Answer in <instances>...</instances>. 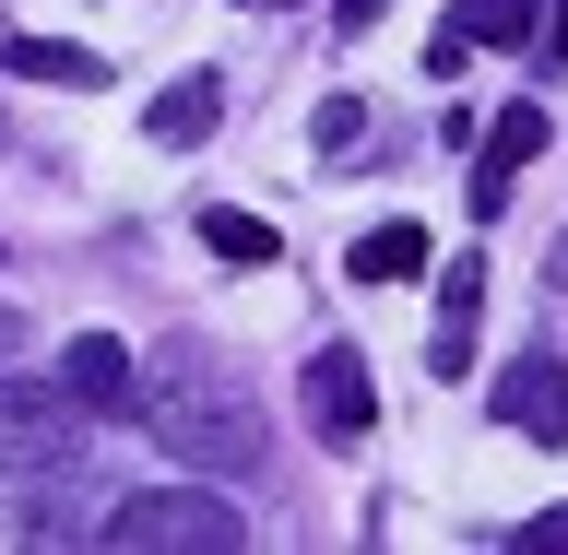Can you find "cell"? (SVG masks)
Wrapping results in <instances>:
<instances>
[{
    "mask_svg": "<svg viewBox=\"0 0 568 555\" xmlns=\"http://www.w3.org/2000/svg\"><path fill=\"white\" fill-rule=\"evenodd\" d=\"M131 402L166 438V461H190V473H248L261 461V414L202 367V343H166V390H131Z\"/></svg>",
    "mask_w": 568,
    "mask_h": 555,
    "instance_id": "cell-1",
    "label": "cell"
},
{
    "mask_svg": "<svg viewBox=\"0 0 568 555\" xmlns=\"http://www.w3.org/2000/svg\"><path fill=\"white\" fill-rule=\"evenodd\" d=\"M237 532H248V521H237L213 485H142V496L106 508V544H119V555H225Z\"/></svg>",
    "mask_w": 568,
    "mask_h": 555,
    "instance_id": "cell-2",
    "label": "cell"
},
{
    "mask_svg": "<svg viewBox=\"0 0 568 555\" xmlns=\"http://www.w3.org/2000/svg\"><path fill=\"white\" fill-rule=\"evenodd\" d=\"M0 461L12 473H71L83 461V402L71 390H0Z\"/></svg>",
    "mask_w": 568,
    "mask_h": 555,
    "instance_id": "cell-3",
    "label": "cell"
},
{
    "mask_svg": "<svg viewBox=\"0 0 568 555\" xmlns=\"http://www.w3.org/2000/svg\"><path fill=\"white\" fill-rule=\"evenodd\" d=\"M497 414L521 425V438H545V450H568V367L557 354H509L497 367Z\"/></svg>",
    "mask_w": 568,
    "mask_h": 555,
    "instance_id": "cell-4",
    "label": "cell"
},
{
    "mask_svg": "<svg viewBox=\"0 0 568 555\" xmlns=\"http://www.w3.org/2000/svg\"><path fill=\"white\" fill-rule=\"evenodd\" d=\"M545 131H557L545 106H497V131L474 142V213H486V225H497V202H509V177L545 154Z\"/></svg>",
    "mask_w": 568,
    "mask_h": 555,
    "instance_id": "cell-5",
    "label": "cell"
},
{
    "mask_svg": "<svg viewBox=\"0 0 568 555\" xmlns=\"http://www.w3.org/2000/svg\"><path fill=\"white\" fill-rule=\"evenodd\" d=\"M308 414H320V438H367V414H379V402H367V354L355 343H320L308 354Z\"/></svg>",
    "mask_w": 568,
    "mask_h": 555,
    "instance_id": "cell-6",
    "label": "cell"
},
{
    "mask_svg": "<svg viewBox=\"0 0 568 555\" xmlns=\"http://www.w3.org/2000/svg\"><path fill=\"white\" fill-rule=\"evenodd\" d=\"M60 390H71V402H83V414H131L142 367H131V343H119V331H83V343L60 354Z\"/></svg>",
    "mask_w": 568,
    "mask_h": 555,
    "instance_id": "cell-7",
    "label": "cell"
},
{
    "mask_svg": "<svg viewBox=\"0 0 568 555\" xmlns=\"http://www.w3.org/2000/svg\"><path fill=\"white\" fill-rule=\"evenodd\" d=\"M0 71H12V83H60V95H95L106 83V60L71 48V35H0Z\"/></svg>",
    "mask_w": 568,
    "mask_h": 555,
    "instance_id": "cell-8",
    "label": "cell"
},
{
    "mask_svg": "<svg viewBox=\"0 0 568 555\" xmlns=\"http://www.w3.org/2000/svg\"><path fill=\"white\" fill-rule=\"evenodd\" d=\"M474 296H486V260H450V273H438V343H426V367H438V379H462V367H474Z\"/></svg>",
    "mask_w": 568,
    "mask_h": 555,
    "instance_id": "cell-9",
    "label": "cell"
},
{
    "mask_svg": "<svg viewBox=\"0 0 568 555\" xmlns=\"http://www.w3.org/2000/svg\"><path fill=\"white\" fill-rule=\"evenodd\" d=\"M213 119H225V83H213V71H178L166 95H154V119H142V131H154V142H202Z\"/></svg>",
    "mask_w": 568,
    "mask_h": 555,
    "instance_id": "cell-10",
    "label": "cell"
},
{
    "mask_svg": "<svg viewBox=\"0 0 568 555\" xmlns=\"http://www.w3.org/2000/svg\"><path fill=\"white\" fill-rule=\"evenodd\" d=\"M202 248H213V260H237V273H261L284 237L261 225V213H237V202H202Z\"/></svg>",
    "mask_w": 568,
    "mask_h": 555,
    "instance_id": "cell-11",
    "label": "cell"
},
{
    "mask_svg": "<svg viewBox=\"0 0 568 555\" xmlns=\"http://www.w3.org/2000/svg\"><path fill=\"white\" fill-rule=\"evenodd\" d=\"M344 273H355V284H415V273H426V237H415V225H367Z\"/></svg>",
    "mask_w": 568,
    "mask_h": 555,
    "instance_id": "cell-12",
    "label": "cell"
},
{
    "mask_svg": "<svg viewBox=\"0 0 568 555\" xmlns=\"http://www.w3.org/2000/svg\"><path fill=\"white\" fill-rule=\"evenodd\" d=\"M450 35H462V48H521V35H532V12H521V0H462V12H450Z\"/></svg>",
    "mask_w": 568,
    "mask_h": 555,
    "instance_id": "cell-13",
    "label": "cell"
},
{
    "mask_svg": "<svg viewBox=\"0 0 568 555\" xmlns=\"http://www.w3.org/2000/svg\"><path fill=\"white\" fill-rule=\"evenodd\" d=\"M355 142H367V106H355V95L320 106V154H355Z\"/></svg>",
    "mask_w": 568,
    "mask_h": 555,
    "instance_id": "cell-14",
    "label": "cell"
},
{
    "mask_svg": "<svg viewBox=\"0 0 568 555\" xmlns=\"http://www.w3.org/2000/svg\"><path fill=\"white\" fill-rule=\"evenodd\" d=\"M521 544H532V555H568V508H545V521H521Z\"/></svg>",
    "mask_w": 568,
    "mask_h": 555,
    "instance_id": "cell-15",
    "label": "cell"
},
{
    "mask_svg": "<svg viewBox=\"0 0 568 555\" xmlns=\"http://www.w3.org/2000/svg\"><path fill=\"white\" fill-rule=\"evenodd\" d=\"M379 12H390V0H332V35H367Z\"/></svg>",
    "mask_w": 568,
    "mask_h": 555,
    "instance_id": "cell-16",
    "label": "cell"
},
{
    "mask_svg": "<svg viewBox=\"0 0 568 555\" xmlns=\"http://www.w3.org/2000/svg\"><path fill=\"white\" fill-rule=\"evenodd\" d=\"M545 60H568V0H557V24H545Z\"/></svg>",
    "mask_w": 568,
    "mask_h": 555,
    "instance_id": "cell-17",
    "label": "cell"
},
{
    "mask_svg": "<svg viewBox=\"0 0 568 555\" xmlns=\"http://www.w3.org/2000/svg\"><path fill=\"white\" fill-rule=\"evenodd\" d=\"M12 343H24V319H12V308H0V354H12Z\"/></svg>",
    "mask_w": 568,
    "mask_h": 555,
    "instance_id": "cell-18",
    "label": "cell"
},
{
    "mask_svg": "<svg viewBox=\"0 0 568 555\" xmlns=\"http://www.w3.org/2000/svg\"><path fill=\"white\" fill-rule=\"evenodd\" d=\"M237 12H273V0H237Z\"/></svg>",
    "mask_w": 568,
    "mask_h": 555,
    "instance_id": "cell-19",
    "label": "cell"
}]
</instances>
